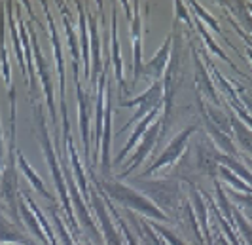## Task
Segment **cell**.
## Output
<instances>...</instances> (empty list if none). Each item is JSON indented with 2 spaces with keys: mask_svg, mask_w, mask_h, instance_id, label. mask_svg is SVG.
<instances>
[{
  "mask_svg": "<svg viewBox=\"0 0 252 245\" xmlns=\"http://www.w3.org/2000/svg\"><path fill=\"white\" fill-rule=\"evenodd\" d=\"M19 215H21V219H23V222H25V230L36 242H40V244H44V245H50V240L46 238V234L42 232V226L36 222V215L32 213V209L27 206V202H25V198L19 194Z\"/></svg>",
  "mask_w": 252,
  "mask_h": 245,
  "instance_id": "obj_6",
  "label": "cell"
},
{
  "mask_svg": "<svg viewBox=\"0 0 252 245\" xmlns=\"http://www.w3.org/2000/svg\"><path fill=\"white\" fill-rule=\"evenodd\" d=\"M38 245L34 238L27 236L21 232L19 226H15L13 222H8L0 215V245Z\"/></svg>",
  "mask_w": 252,
  "mask_h": 245,
  "instance_id": "obj_4",
  "label": "cell"
},
{
  "mask_svg": "<svg viewBox=\"0 0 252 245\" xmlns=\"http://www.w3.org/2000/svg\"><path fill=\"white\" fill-rule=\"evenodd\" d=\"M4 166V133H2V126H0V169Z\"/></svg>",
  "mask_w": 252,
  "mask_h": 245,
  "instance_id": "obj_8",
  "label": "cell"
},
{
  "mask_svg": "<svg viewBox=\"0 0 252 245\" xmlns=\"http://www.w3.org/2000/svg\"><path fill=\"white\" fill-rule=\"evenodd\" d=\"M17 166H19V169H21V173H23L27 179H29L31 186H32L34 190H38V194H42L46 200H51V194L46 190V186H44L42 179H40V177L36 175V171L31 168V164L27 162L25 154H23L21 150H17Z\"/></svg>",
  "mask_w": 252,
  "mask_h": 245,
  "instance_id": "obj_7",
  "label": "cell"
},
{
  "mask_svg": "<svg viewBox=\"0 0 252 245\" xmlns=\"http://www.w3.org/2000/svg\"><path fill=\"white\" fill-rule=\"evenodd\" d=\"M0 72H2V78L8 86V90H12V67H10V59H8V48H6V8H4V4L0 6Z\"/></svg>",
  "mask_w": 252,
  "mask_h": 245,
  "instance_id": "obj_5",
  "label": "cell"
},
{
  "mask_svg": "<svg viewBox=\"0 0 252 245\" xmlns=\"http://www.w3.org/2000/svg\"><path fill=\"white\" fill-rule=\"evenodd\" d=\"M29 29V35H31V46H32V59H34V70L38 72V78L42 80V88L46 93V101L51 110V122H55V105H53V86H51V76H50V69H48V61L46 57L42 55L40 50V44H38L36 33H34V25L32 23H27Z\"/></svg>",
  "mask_w": 252,
  "mask_h": 245,
  "instance_id": "obj_2",
  "label": "cell"
},
{
  "mask_svg": "<svg viewBox=\"0 0 252 245\" xmlns=\"http://www.w3.org/2000/svg\"><path fill=\"white\" fill-rule=\"evenodd\" d=\"M17 97L15 88L10 90V131H8V150L4 166L0 169V202L8 209L10 222L21 228L19 219V184H17Z\"/></svg>",
  "mask_w": 252,
  "mask_h": 245,
  "instance_id": "obj_1",
  "label": "cell"
},
{
  "mask_svg": "<svg viewBox=\"0 0 252 245\" xmlns=\"http://www.w3.org/2000/svg\"><path fill=\"white\" fill-rule=\"evenodd\" d=\"M15 2H4V8L8 13V27H10V35H12L13 42V53H15V59L19 63V70H21V76L27 78V84H29V74H27V63H25V53L21 48V38H19V29H17V19H15V8H13Z\"/></svg>",
  "mask_w": 252,
  "mask_h": 245,
  "instance_id": "obj_3",
  "label": "cell"
}]
</instances>
